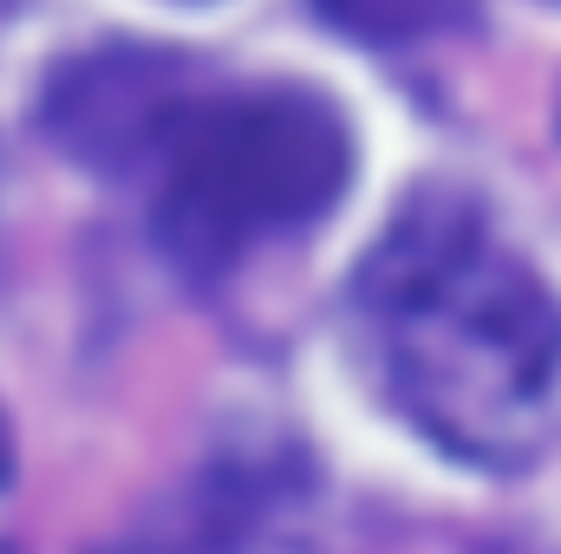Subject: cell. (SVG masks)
<instances>
[{
    "mask_svg": "<svg viewBox=\"0 0 561 554\" xmlns=\"http://www.w3.org/2000/svg\"><path fill=\"white\" fill-rule=\"evenodd\" d=\"M353 320L431 443L483 470L536 450L561 379V307L463 196L424 189L399 209L359 262Z\"/></svg>",
    "mask_w": 561,
    "mask_h": 554,
    "instance_id": "1",
    "label": "cell"
},
{
    "mask_svg": "<svg viewBox=\"0 0 561 554\" xmlns=\"http://www.w3.org/2000/svg\"><path fill=\"white\" fill-rule=\"evenodd\" d=\"M157 235L183 268H229L242 249L327 216L353 176L340 112L300 85L183 99L157 125Z\"/></svg>",
    "mask_w": 561,
    "mask_h": 554,
    "instance_id": "2",
    "label": "cell"
},
{
    "mask_svg": "<svg viewBox=\"0 0 561 554\" xmlns=\"http://www.w3.org/2000/svg\"><path fill=\"white\" fill-rule=\"evenodd\" d=\"M313 7L366 46H412L431 33H450L470 13V0H313Z\"/></svg>",
    "mask_w": 561,
    "mask_h": 554,
    "instance_id": "3",
    "label": "cell"
},
{
    "mask_svg": "<svg viewBox=\"0 0 561 554\" xmlns=\"http://www.w3.org/2000/svg\"><path fill=\"white\" fill-rule=\"evenodd\" d=\"M0 483H7V437H0Z\"/></svg>",
    "mask_w": 561,
    "mask_h": 554,
    "instance_id": "4",
    "label": "cell"
},
{
    "mask_svg": "<svg viewBox=\"0 0 561 554\" xmlns=\"http://www.w3.org/2000/svg\"><path fill=\"white\" fill-rule=\"evenodd\" d=\"M0 554H7V549H0Z\"/></svg>",
    "mask_w": 561,
    "mask_h": 554,
    "instance_id": "5",
    "label": "cell"
}]
</instances>
